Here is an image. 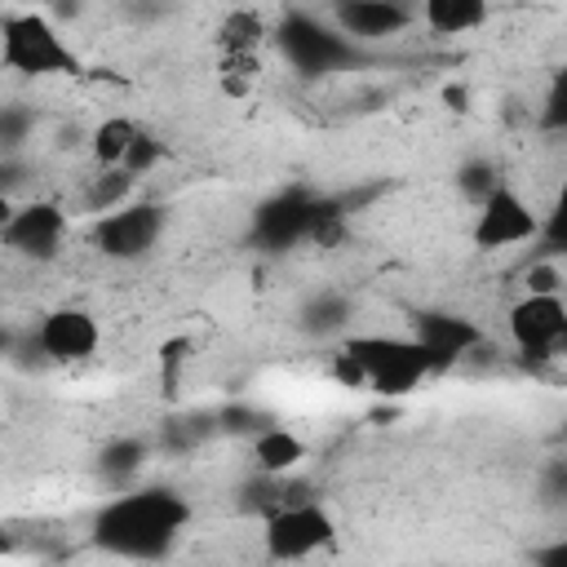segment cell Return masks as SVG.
Segmentation results:
<instances>
[{"label": "cell", "instance_id": "cell-20", "mask_svg": "<svg viewBox=\"0 0 567 567\" xmlns=\"http://www.w3.org/2000/svg\"><path fill=\"white\" fill-rule=\"evenodd\" d=\"M563 270H558V261H532L527 270H523V292H563Z\"/></svg>", "mask_w": 567, "mask_h": 567}, {"label": "cell", "instance_id": "cell-15", "mask_svg": "<svg viewBox=\"0 0 567 567\" xmlns=\"http://www.w3.org/2000/svg\"><path fill=\"white\" fill-rule=\"evenodd\" d=\"M137 182L142 177H133L124 164L120 168H97L93 164V177H84V190H80V208L93 213V217H102V213L137 199Z\"/></svg>", "mask_w": 567, "mask_h": 567}, {"label": "cell", "instance_id": "cell-2", "mask_svg": "<svg viewBox=\"0 0 567 567\" xmlns=\"http://www.w3.org/2000/svg\"><path fill=\"white\" fill-rule=\"evenodd\" d=\"M346 350L359 359L368 394L381 399H403L434 372V359L416 332H354Z\"/></svg>", "mask_w": 567, "mask_h": 567}, {"label": "cell", "instance_id": "cell-5", "mask_svg": "<svg viewBox=\"0 0 567 567\" xmlns=\"http://www.w3.org/2000/svg\"><path fill=\"white\" fill-rule=\"evenodd\" d=\"M261 540H266V558L306 563V558L323 554L337 540V523L319 501H284V505L270 509V518L261 527Z\"/></svg>", "mask_w": 567, "mask_h": 567}, {"label": "cell", "instance_id": "cell-11", "mask_svg": "<svg viewBox=\"0 0 567 567\" xmlns=\"http://www.w3.org/2000/svg\"><path fill=\"white\" fill-rule=\"evenodd\" d=\"M412 332H416L421 346L430 350L434 372L447 368V363H456L461 354H470V350L478 346V328H474L470 319H461V315H421Z\"/></svg>", "mask_w": 567, "mask_h": 567}, {"label": "cell", "instance_id": "cell-16", "mask_svg": "<svg viewBox=\"0 0 567 567\" xmlns=\"http://www.w3.org/2000/svg\"><path fill=\"white\" fill-rule=\"evenodd\" d=\"M137 133H142V124L133 115H106V120H97L89 128V137H84L93 164L97 168H120L128 159V146L137 142Z\"/></svg>", "mask_w": 567, "mask_h": 567}, {"label": "cell", "instance_id": "cell-17", "mask_svg": "<svg viewBox=\"0 0 567 567\" xmlns=\"http://www.w3.org/2000/svg\"><path fill=\"white\" fill-rule=\"evenodd\" d=\"M540 124L554 133H567V66H558L540 97Z\"/></svg>", "mask_w": 567, "mask_h": 567}, {"label": "cell", "instance_id": "cell-10", "mask_svg": "<svg viewBox=\"0 0 567 567\" xmlns=\"http://www.w3.org/2000/svg\"><path fill=\"white\" fill-rule=\"evenodd\" d=\"M332 22L350 40H390L416 22V4H408V0H337Z\"/></svg>", "mask_w": 567, "mask_h": 567}, {"label": "cell", "instance_id": "cell-18", "mask_svg": "<svg viewBox=\"0 0 567 567\" xmlns=\"http://www.w3.org/2000/svg\"><path fill=\"white\" fill-rule=\"evenodd\" d=\"M159 164H164V142H159L155 133H146V128H142V133H137V142L128 146L124 168H128L133 177H151Z\"/></svg>", "mask_w": 567, "mask_h": 567}, {"label": "cell", "instance_id": "cell-22", "mask_svg": "<svg viewBox=\"0 0 567 567\" xmlns=\"http://www.w3.org/2000/svg\"><path fill=\"white\" fill-rule=\"evenodd\" d=\"M549 226H554V235H563V239H567V186H563V199H558V208H554V221H549Z\"/></svg>", "mask_w": 567, "mask_h": 567}, {"label": "cell", "instance_id": "cell-3", "mask_svg": "<svg viewBox=\"0 0 567 567\" xmlns=\"http://www.w3.org/2000/svg\"><path fill=\"white\" fill-rule=\"evenodd\" d=\"M186 523V505L173 492H128L97 514V536L124 554H155Z\"/></svg>", "mask_w": 567, "mask_h": 567}, {"label": "cell", "instance_id": "cell-7", "mask_svg": "<svg viewBox=\"0 0 567 567\" xmlns=\"http://www.w3.org/2000/svg\"><path fill=\"white\" fill-rule=\"evenodd\" d=\"M66 235H71V217L53 199H22V204H4L0 213V239L22 261L35 266L53 261L66 248Z\"/></svg>", "mask_w": 567, "mask_h": 567}, {"label": "cell", "instance_id": "cell-19", "mask_svg": "<svg viewBox=\"0 0 567 567\" xmlns=\"http://www.w3.org/2000/svg\"><path fill=\"white\" fill-rule=\"evenodd\" d=\"M142 456H146V447H142L137 439H120V443H111V447L102 452V470H111V474H120V478H133L137 465H142Z\"/></svg>", "mask_w": 567, "mask_h": 567}, {"label": "cell", "instance_id": "cell-1", "mask_svg": "<svg viewBox=\"0 0 567 567\" xmlns=\"http://www.w3.org/2000/svg\"><path fill=\"white\" fill-rule=\"evenodd\" d=\"M0 62L13 75H80V53L62 27L40 9H4L0 18Z\"/></svg>", "mask_w": 567, "mask_h": 567}, {"label": "cell", "instance_id": "cell-14", "mask_svg": "<svg viewBox=\"0 0 567 567\" xmlns=\"http://www.w3.org/2000/svg\"><path fill=\"white\" fill-rule=\"evenodd\" d=\"M266 35H270L266 18H261L257 9H248V4H239V9L221 13L213 44H217V58H230V53H261V49H266Z\"/></svg>", "mask_w": 567, "mask_h": 567}, {"label": "cell", "instance_id": "cell-12", "mask_svg": "<svg viewBox=\"0 0 567 567\" xmlns=\"http://www.w3.org/2000/svg\"><path fill=\"white\" fill-rule=\"evenodd\" d=\"M487 18H492V0H416V22L443 40L474 35L487 27Z\"/></svg>", "mask_w": 567, "mask_h": 567}, {"label": "cell", "instance_id": "cell-21", "mask_svg": "<svg viewBox=\"0 0 567 567\" xmlns=\"http://www.w3.org/2000/svg\"><path fill=\"white\" fill-rule=\"evenodd\" d=\"M27 124H31V115H27L22 106H4V111H0V137H4V155H18V151H22V142H27Z\"/></svg>", "mask_w": 567, "mask_h": 567}, {"label": "cell", "instance_id": "cell-8", "mask_svg": "<svg viewBox=\"0 0 567 567\" xmlns=\"http://www.w3.org/2000/svg\"><path fill=\"white\" fill-rule=\"evenodd\" d=\"M164 230H168L164 204L137 195V199H128V204H120V208H111V213L97 217L93 244H97V252L111 257V261H137V257H146L151 248H159Z\"/></svg>", "mask_w": 567, "mask_h": 567}, {"label": "cell", "instance_id": "cell-6", "mask_svg": "<svg viewBox=\"0 0 567 567\" xmlns=\"http://www.w3.org/2000/svg\"><path fill=\"white\" fill-rule=\"evenodd\" d=\"M505 337L527 359L567 354V297L563 292H518L505 310Z\"/></svg>", "mask_w": 567, "mask_h": 567}, {"label": "cell", "instance_id": "cell-13", "mask_svg": "<svg viewBox=\"0 0 567 567\" xmlns=\"http://www.w3.org/2000/svg\"><path fill=\"white\" fill-rule=\"evenodd\" d=\"M306 461V439L292 434L288 425H266L252 434V465L266 478H284Z\"/></svg>", "mask_w": 567, "mask_h": 567}, {"label": "cell", "instance_id": "cell-9", "mask_svg": "<svg viewBox=\"0 0 567 567\" xmlns=\"http://www.w3.org/2000/svg\"><path fill=\"white\" fill-rule=\"evenodd\" d=\"M31 346H35V354L44 363L80 368V363L97 359V350H102V323L84 306H53L31 328Z\"/></svg>", "mask_w": 567, "mask_h": 567}, {"label": "cell", "instance_id": "cell-4", "mask_svg": "<svg viewBox=\"0 0 567 567\" xmlns=\"http://www.w3.org/2000/svg\"><path fill=\"white\" fill-rule=\"evenodd\" d=\"M545 221L540 208L509 182H496L483 199H474V217H470V244L478 252H509L523 248L532 239H540Z\"/></svg>", "mask_w": 567, "mask_h": 567}]
</instances>
